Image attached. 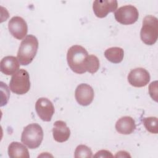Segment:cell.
Instances as JSON below:
<instances>
[{
    "label": "cell",
    "instance_id": "6da1fadb",
    "mask_svg": "<svg viewBox=\"0 0 158 158\" xmlns=\"http://www.w3.org/2000/svg\"><path fill=\"white\" fill-rule=\"evenodd\" d=\"M87 51L83 46L73 45L67 51V60L70 69L75 73L82 74L86 72V63L88 57Z\"/></svg>",
    "mask_w": 158,
    "mask_h": 158
},
{
    "label": "cell",
    "instance_id": "7a4b0ae2",
    "mask_svg": "<svg viewBox=\"0 0 158 158\" xmlns=\"http://www.w3.org/2000/svg\"><path fill=\"white\" fill-rule=\"evenodd\" d=\"M38 48V41L36 36L28 35L21 42L17 52V59L22 65L30 64L35 57Z\"/></svg>",
    "mask_w": 158,
    "mask_h": 158
},
{
    "label": "cell",
    "instance_id": "3957f363",
    "mask_svg": "<svg viewBox=\"0 0 158 158\" xmlns=\"http://www.w3.org/2000/svg\"><path fill=\"white\" fill-rule=\"evenodd\" d=\"M43 139V131L38 123H31L26 126L22 131L21 141L31 149L38 148Z\"/></svg>",
    "mask_w": 158,
    "mask_h": 158
},
{
    "label": "cell",
    "instance_id": "277c9868",
    "mask_svg": "<svg viewBox=\"0 0 158 158\" xmlns=\"http://www.w3.org/2000/svg\"><path fill=\"white\" fill-rule=\"evenodd\" d=\"M141 41L147 45H152L158 38L157 18L152 15L146 16L143 21L140 31Z\"/></svg>",
    "mask_w": 158,
    "mask_h": 158
},
{
    "label": "cell",
    "instance_id": "5b68a950",
    "mask_svg": "<svg viewBox=\"0 0 158 158\" xmlns=\"http://www.w3.org/2000/svg\"><path fill=\"white\" fill-rule=\"evenodd\" d=\"M10 89L15 94L22 95L27 93L30 88L28 72L25 69H20L15 73L9 83Z\"/></svg>",
    "mask_w": 158,
    "mask_h": 158
},
{
    "label": "cell",
    "instance_id": "8992f818",
    "mask_svg": "<svg viewBox=\"0 0 158 158\" xmlns=\"http://www.w3.org/2000/svg\"><path fill=\"white\" fill-rule=\"evenodd\" d=\"M115 20L122 25H131L135 23L139 17L138 9L132 5L119 7L114 13Z\"/></svg>",
    "mask_w": 158,
    "mask_h": 158
},
{
    "label": "cell",
    "instance_id": "52a82bcc",
    "mask_svg": "<svg viewBox=\"0 0 158 158\" xmlns=\"http://www.w3.org/2000/svg\"><path fill=\"white\" fill-rule=\"evenodd\" d=\"M35 110L39 117L44 122L51 121L55 111L53 104L46 98H40L36 101Z\"/></svg>",
    "mask_w": 158,
    "mask_h": 158
},
{
    "label": "cell",
    "instance_id": "ba28073f",
    "mask_svg": "<svg viewBox=\"0 0 158 158\" xmlns=\"http://www.w3.org/2000/svg\"><path fill=\"white\" fill-rule=\"evenodd\" d=\"M8 28L10 34L17 40H22L28 32L27 22L19 16H15L10 19L8 23Z\"/></svg>",
    "mask_w": 158,
    "mask_h": 158
},
{
    "label": "cell",
    "instance_id": "9c48e42d",
    "mask_svg": "<svg viewBox=\"0 0 158 158\" xmlns=\"http://www.w3.org/2000/svg\"><path fill=\"white\" fill-rule=\"evenodd\" d=\"M149 73L143 68H136L131 70L128 75L129 83L135 87L146 86L150 81Z\"/></svg>",
    "mask_w": 158,
    "mask_h": 158
},
{
    "label": "cell",
    "instance_id": "30bf717a",
    "mask_svg": "<svg viewBox=\"0 0 158 158\" xmlns=\"http://www.w3.org/2000/svg\"><path fill=\"white\" fill-rule=\"evenodd\" d=\"M93 88L86 83H81L77 86L75 91V97L77 102L83 106L89 105L94 99Z\"/></svg>",
    "mask_w": 158,
    "mask_h": 158
},
{
    "label": "cell",
    "instance_id": "8fae6325",
    "mask_svg": "<svg viewBox=\"0 0 158 158\" xmlns=\"http://www.w3.org/2000/svg\"><path fill=\"white\" fill-rule=\"evenodd\" d=\"M116 0H96L93 2V9L95 15L99 18H104L110 12H114L117 8Z\"/></svg>",
    "mask_w": 158,
    "mask_h": 158
},
{
    "label": "cell",
    "instance_id": "7c38bea8",
    "mask_svg": "<svg viewBox=\"0 0 158 158\" xmlns=\"http://www.w3.org/2000/svg\"><path fill=\"white\" fill-rule=\"evenodd\" d=\"M52 135L56 141L63 143L69 139L70 136V130L65 122L57 120L54 123Z\"/></svg>",
    "mask_w": 158,
    "mask_h": 158
},
{
    "label": "cell",
    "instance_id": "4fadbf2b",
    "mask_svg": "<svg viewBox=\"0 0 158 158\" xmlns=\"http://www.w3.org/2000/svg\"><path fill=\"white\" fill-rule=\"evenodd\" d=\"M19 67L20 62L17 57L15 56H6L1 60L0 70L5 75H14L19 70Z\"/></svg>",
    "mask_w": 158,
    "mask_h": 158
},
{
    "label": "cell",
    "instance_id": "5bb4252c",
    "mask_svg": "<svg viewBox=\"0 0 158 158\" xmlns=\"http://www.w3.org/2000/svg\"><path fill=\"white\" fill-rule=\"evenodd\" d=\"M136 128L135 120L130 116H124L119 118L115 123V129L117 132L122 135H130Z\"/></svg>",
    "mask_w": 158,
    "mask_h": 158
},
{
    "label": "cell",
    "instance_id": "9a60e30c",
    "mask_svg": "<svg viewBox=\"0 0 158 158\" xmlns=\"http://www.w3.org/2000/svg\"><path fill=\"white\" fill-rule=\"evenodd\" d=\"M8 154L10 158H29L28 149L24 144L17 141L12 142L8 147Z\"/></svg>",
    "mask_w": 158,
    "mask_h": 158
},
{
    "label": "cell",
    "instance_id": "2e32d148",
    "mask_svg": "<svg viewBox=\"0 0 158 158\" xmlns=\"http://www.w3.org/2000/svg\"><path fill=\"white\" fill-rule=\"evenodd\" d=\"M106 58L112 63L118 64L123 59L124 51L119 47H112L107 49L104 52Z\"/></svg>",
    "mask_w": 158,
    "mask_h": 158
},
{
    "label": "cell",
    "instance_id": "e0dca14e",
    "mask_svg": "<svg viewBox=\"0 0 158 158\" xmlns=\"http://www.w3.org/2000/svg\"><path fill=\"white\" fill-rule=\"evenodd\" d=\"M99 68V60L94 55H89L86 63V70L91 73H96Z\"/></svg>",
    "mask_w": 158,
    "mask_h": 158
},
{
    "label": "cell",
    "instance_id": "ac0fdd59",
    "mask_svg": "<svg viewBox=\"0 0 158 158\" xmlns=\"http://www.w3.org/2000/svg\"><path fill=\"white\" fill-rule=\"evenodd\" d=\"M143 123L147 131L151 133L157 134L158 132L157 128V118L156 117H149L144 118Z\"/></svg>",
    "mask_w": 158,
    "mask_h": 158
},
{
    "label": "cell",
    "instance_id": "d6986e66",
    "mask_svg": "<svg viewBox=\"0 0 158 158\" xmlns=\"http://www.w3.org/2000/svg\"><path fill=\"white\" fill-rule=\"evenodd\" d=\"M75 157L80 158V157H92L93 153L91 149L86 146V145L81 144L77 147L75 151Z\"/></svg>",
    "mask_w": 158,
    "mask_h": 158
},
{
    "label": "cell",
    "instance_id": "ffe728a7",
    "mask_svg": "<svg viewBox=\"0 0 158 158\" xmlns=\"http://www.w3.org/2000/svg\"><path fill=\"white\" fill-rule=\"evenodd\" d=\"M94 157H113L114 156L111 154V152L107 150H101L96 152V154L94 156Z\"/></svg>",
    "mask_w": 158,
    "mask_h": 158
},
{
    "label": "cell",
    "instance_id": "44dd1931",
    "mask_svg": "<svg viewBox=\"0 0 158 158\" xmlns=\"http://www.w3.org/2000/svg\"><path fill=\"white\" fill-rule=\"evenodd\" d=\"M157 86L154 88L152 85V83L150 84L149 86V93L151 96V97L152 98V99H154L156 101H157Z\"/></svg>",
    "mask_w": 158,
    "mask_h": 158
},
{
    "label": "cell",
    "instance_id": "7402d4cb",
    "mask_svg": "<svg viewBox=\"0 0 158 158\" xmlns=\"http://www.w3.org/2000/svg\"><path fill=\"white\" fill-rule=\"evenodd\" d=\"M115 157H130V156L128 154L127 152L123 151H121L118 152L117 153V154L115 156Z\"/></svg>",
    "mask_w": 158,
    "mask_h": 158
}]
</instances>
